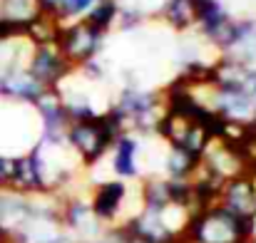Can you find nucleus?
<instances>
[{
	"label": "nucleus",
	"mask_w": 256,
	"mask_h": 243,
	"mask_svg": "<svg viewBox=\"0 0 256 243\" xmlns=\"http://www.w3.org/2000/svg\"><path fill=\"white\" fill-rule=\"evenodd\" d=\"M120 10H122L120 0H97V2L87 10V15L82 17V20H85L90 27H94L97 32L107 35V32L117 25Z\"/></svg>",
	"instance_id": "nucleus-13"
},
{
	"label": "nucleus",
	"mask_w": 256,
	"mask_h": 243,
	"mask_svg": "<svg viewBox=\"0 0 256 243\" xmlns=\"http://www.w3.org/2000/svg\"><path fill=\"white\" fill-rule=\"evenodd\" d=\"M42 92H45V87L28 72V67L10 70L8 75L0 77V99H5V102H18V104L32 107Z\"/></svg>",
	"instance_id": "nucleus-11"
},
{
	"label": "nucleus",
	"mask_w": 256,
	"mask_h": 243,
	"mask_svg": "<svg viewBox=\"0 0 256 243\" xmlns=\"http://www.w3.org/2000/svg\"><path fill=\"white\" fill-rule=\"evenodd\" d=\"M254 221L232 216L219 204L192 211L186 226L179 234V243H252Z\"/></svg>",
	"instance_id": "nucleus-2"
},
{
	"label": "nucleus",
	"mask_w": 256,
	"mask_h": 243,
	"mask_svg": "<svg viewBox=\"0 0 256 243\" xmlns=\"http://www.w3.org/2000/svg\"><path fill=\"white\" fill-rule=\"evenodd\" d=\"M48 243H80V241H78L75 236H70V234H65V231H62V234H58L52 241H48Z\"/></svg>",
	"instance_id": "nucleus-19"
},
{
	"label": "nucleus",
	"mask_w": 256,
	"mask_h": 243,
	"mask_svg": "<svg viewBox=\"0 0 256 243\" xmlns=\"http://www.w3.org/2000/svg\"><path fill=\"white\" fill-rule=\"evenodd\" d=\"M97 0H62L60 2V12H58V20L60 22H75V20H82L87 15V10L94 5Z\"/></svg>",
	"instance_id": "nucleus-16"
},
{
	"label": "nucleus",
	"mask_w": 256,
	"mask_h": 243,
	"mask_svg": "<svg viewBox=\"0 0 256 243\" xmlns=\"http://www.w3.org/2000/svg\"><path fill=\"white\" fill-rule=\"evenodd\" d=\"M60 2H62V0H35L40 15H48V17H58V12H60Z\"/></svg>",
	"instance_id": "nucleus-18"
},
{
	"label": "nucleus",
	"mask_w": 256,
	"mask_h": 243,
	"mask_svg": "<svg viewBox=\"0 0 256 243\" xmlns=\"http://www.w3.org/2000/svg\"><path fill=\"white\" fill-rule=\"evenodd\" d=\"M38 122H40V139H50V142H62L70 127V117L62 102L60 89H45L38 102L32 104Z\"/></svg>",
	"instance_id": "nucleus-9"
},
{
	"label": "nucleus",
	"mask_w": 256,
	"mask_h": 243,
	"mask_svg": "<svg viewBox=\"0 0 256 243\" xmlns=\"http://www.w3.org/2000/svg\"><path fill=\"white\" fill-rule=\"evenodd\" d=\"M144 139L137 134H120L112 144V152L107 157L110 164V176L122 179L127 184H140L144 179Z\"/></svg>",
	"instance_id": "nucleus-6"
},
{
	"label": "nucleus",
	"mask_w": 256,
	"mask_h": 243,
	"mask_svg": "<svg viewBox=\"0 0 256 243\" xmlns=\"http://www.w3.org/2000/svg\"><path fill=\"white\" fill-rule=\"evenodd\" d=\"M216 204L242 221H256V179L249 171L226 179Z\"/></svg>",
	"instance_id": "nucleus-8"
},
{
	"label": "nucleus",
	"mask_w": 256,
	"mask_h": 243,
	"mask_svg": "<svg viewBox=\"0 0 256 243\" xmlns=\"http://www.w3.org/2000/svg\"><path fill=\"white\" fill-rule=\"evenodd\" d=\"M110 109L124 132L147 139L154 134V124L162 117V94L160 89H142L137 84H127L110 102Z\"/></svg>",
	"instance_id": "nucleus-3"
},
{
	"label": "nucleus",
	"mask_w": 256,
	"mask_h": 243,
	"mask_svg": "<svg viewBox=\"0 0 256 243\" xmlns=\"http://www.w3.org/2000/svg\"><path fill=\"white\" fill-rule=\"evenodd\" d=\"M162 17L167 20V25L174 27L176 32H184V30L194 27L192 0H164L162 2Z\"/></svg>",
	"instance_id": "nucleus-14"
},
{
	"label": "nucleus",
	"mask_w": 256,
	"mask_h": 243,
	"mask_svg": "<svg viewBox=\"0 0 256 243\" xmlns=\"http://www.w3.org/2000/svg\"><path fill=\"white\" fill-rule=\"evenodd\" d=\"M246 87H249V92H252V97H254V102H256V67H252V75H249Z\"/></svg>",
	"instance_id": "nucleus-20"
},
{
	"label": "nucleus",
	"mask_w": 256,
	"mask_h": 243,
	"mask_svg": "<svg viewBox=\"0 0 256 243\" xmlns=\"http://www.w3.org/2000/svg\"><path fill=\"white\" fill-rule=\"evenodd\" d=\"M142 20H144V12H140L137 7H122V10H120V17H117V25H120L122 30H132V27H137Z\"/></svg>",
	"instance_id": "nucleus-17"
},
{
	"label": "nucleus",
	"mask_w": 256,
	"mask_h": 243,
	"mask_svg": "<svg viewBox=\"0 0 256 243\" xmlns=\"http://www.w3.org/2000/svg\"><path fill=\"white\" fill-rule=\"evenodd\" d=\"M124 134L122 124L117 122V117L112 114V109L107 107L102 114L85 119V122H75L68 127L65 142L70 147V152L75 154V159L80 164V169L85 174H92L100 164L107 162L114 139Z\"/></svg>",
	"instance_id": "nucleus-1"
},
{
	"label": "nucleus",
	"mask_w": 256,
	"mask_h": 243,
	"mask_svg": "<svg viewBox=\"0 0 256 243\" xmlns=\"http://www.w3.org/2000/svg\"><path fill=\"white\" fill-rule=\"evenodd\" d=\"M35 211V201L32 196H22L18 191L10 189H0V239L2 241H12L22 226L30 221Z\"/></svg>",
	"instance_id": "nucleus-10"
},
{
	"label": "nucleus",
	"mask_w": 256,
	"mask_h": 243,
	"mask_svg": "<svg viewBox=\"0 0 256 243\" xmlns=\"http://www.w3.org/2000/svg\"><path fill=\"white\" fill-rule=\"evenodd\" d=\"M90 209L94 214V219L107 229V226H120L124 224L134 211L130 209V201L137 199V186L114 179V176H104V179H90Z\"/></svg>",
	"instance_id": "nucleus-4"
},
{
	"label": "nucleus",
	"mask_w": 256,
	"mask_h": 243,
	"mask_svg": "<svg viewBox=\"0 0 256 243\" xmlns=\"http://www.w3.org/2000/svg\"><path fill=\"white\" fill-rule=\"evenodd\" d=\"M102 42H104L102 32L90 27L85 20H75V22H62V30H60V37H58V50L65 55V60L78 72L82 65L92 62V60H100Z\"/></svg>",
	"instance_id": "nucleus-5"
},
{
	"label": "nucleus",
	"mask_w": 256,
	"mask_h": 243,
	"mask_svg": "<svg viewBox=\"0 0 256 243\" xmlns=\"http://www.w3.org/2000/svg\"><path fill=\"white\" fill-rule=\"evenodd\" d=\"M40 15L35 0H0V17L20 22V25H30L35 17Z\"/></svg>",
	"instance_id": "nucleus-15"
},
{
	"label": "nucleus",
	"mask_w": 256,
	"mask_h": 243,
	"mask_svg": "<svg viewBox=\"0 0 256 243\" xmlns=\"http://www.w3.org/2000/svg\"><path fill=\"white\" fill-rule=\"evenodd\" d=\"M28 72L45 89H60L75 75V67L65 60V55L58 50V45H40V47H32V52H30Z\"/></svg>",
	"instance_id": "nucleus-7"
},
{
	"label": "nucleus",
	"mask_w": 256,
	"mask_h": 243,
	"mask_svg": "<svg viewBox=\"0 0 256 243\" xmlns=\"http://www.w3.org/2000/svg\"><path fill=\"white\" fill-rule=\"evenodd\" d=\"M202 166V157L184 149V147H176V144H164V157H162V169L160 174L164 179L172 181H192L196 176Z\"/></svg>",
	"instance_id": "nucleus-12"
}]
</instances>
